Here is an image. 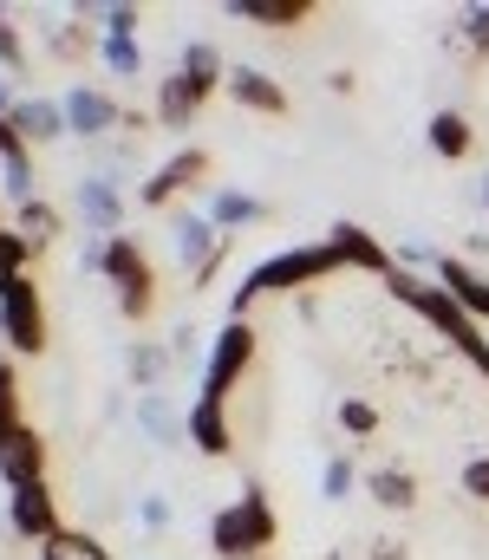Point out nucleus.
<instances>
[{
    "label": "nucleus",
    "instance_id": "1",
    "mask_svg": "<svg viewBox=\"0 0 489 560\" xmlns=\"http://www.w3.org/2000/svg\"><path fill=\"white\" fill-rule=\"evenodd\" d=\"M385 287H392V300H405L418 319H431V326H438V332H444V339H451V346H457V352H464V359H470V365L489 378V339H484V326H477V319H470V313H464L444 287H438V280L411 275V268L398 261V268L385 275Z\"/></svg>",
    "mask_w": 489,
    "mask_h": 560
},
{
    "label": "nucleus",
    "instance_id": "2",
    "mask_svg": "<svg viewBox=\"0 0 489 560\" xmlns=\"http://www.w3.org/2000/svg\"><path fill=\"white\" fill-rule=\"evenodd\" d=\"M275 541H281V522H275V502H268V489L261 482H248L229 509H216V522H209V548L222 560H261L275 555Z\"/></svg>",
    "mask_w": 489,
    "mask_h": 560
},
{
    "label": "nucleus",
    "instance_id": "3",
    "mask_svg": "<svg viewBox=\"0 0 489 560\" xmlns=\"http://www.w3.org/2000/svg\"><path fill=\"white\" fill-rule=\"evenodd\" d=\"M339 275V255L333 248H288V255H275V261H261V268H248V280L229 293V319H248V306L255 300H275V293H294V287H314V280Z\"/></svg>",
    "mask_w": 489,
    "mask_h": 560
},
{
    "label": "nucleus",
    "instance_id": "4",
    "mask_svg": "<svg viewBox=\"0 0 489 560\" xmlns=\"http://www.w3.org/2000/svg\"><path fill=\"white\" fill-rule=\"evenodd\" d=\"M98 275L112 280L125 319H151L158 313V275H151V261H144V248L131 235H105V268Z\"/></svg>",
    "mask_w": 489,
    "mask_h": 560
},
{
    "label": "nucleus",
    "instance_id": "5",
    "mask_svg": "<svg viewBox=\"0 0 489 560\" xmlns=\"http://www.w3.org/2000/svg\"><path fill=\"white\" fill-rule=\"evenodd\" d=\"M0 339L20 359L46 352V300H39L33 275H0Z\"/></svg>",
    "mask_w": 489,
    "mask_h": 560
},
{
    "label": "nucleus",
    "instance_id": "6",
    "mask_svg": "<svg viewBox=\"0 0 489 560\" xmlns=\"http://www.w3.org/2000/svg\"><path fill=\"white\" fill-rule=\"evenodd\" d=\"M248 365H255V326H248V319H229V326L216 332V346H209V365H202V392H196V398L229 405V392L242 385Z\"/></svg>",
    "mask_w": 489,
    "mask_h": 560
},
{
    "label": "nucleus",
    "instance_id": "7",
    "mask_svg": "<svg viewBox=\"0 0 489 560\" xmlns=\"http://www.w3.org/2000/svg\"><path fill=\"white\" fill-rule=\"evenodd\" d=\"M170 242H176V261L189 268V280H196V287H209V280H216V268L229 261V235H222L209 215H189V209H183Z\"/></svg>",
    "mask_w": 489,
    "mask_h": 560
},
{
    "label": "nucleus",
    "instance_id": "8",
    "mask_svg": "<svg viewBox=\"0 0 489 560\" xmlns=\"http://www.w3.org/2000/svg\"><path fill=\"white\" fill-rule=\"evenodd\" d=\"M411 261H424V268H438V287L484 326L489 319V275H477L470 261H457V255H438V248H411Z\"/></svg>",
    "mask_w": 489,
    "mask_h": 560
},
{
    "label": "nucleus",
    "instance_id": "9",
    "mask_svg": "<svg viewBox=\"0 0 489 560\" xmlns=\"http://www.w3.org/2000/svg\"><path fill=\"white\" fill-rule=\"evenodd\" d=\"M7 522H13V535H20V541H53V535H59V502H53L46 476H39V482L7 489Z\"/></svg>",
    "mask_w": 489,
    "mask_h": 560
},
{
    "label": "nucleus",
    "instance_id": "10",
    "mask_svg": "<svg viewBox=\"0 0 489 560\" xmlns=\"http://www.w3.org/2000/svg\"><path fill=\"white\" fill-rule=\"evenodd\" d=\"M59 112H66V131H72V138H105V131H118V125L131 118V112H125L112 92H98V85H72Z\"/></svg>",
    "mask_w": 489,
    "mask_h": 560
},
{
    "label": "nucleus",
    "instance_id": "11",
    "mask_svg": "<svg viewBox=\"0 0 489 560\" xmlns=\"http://www.w3.org/2000/svg\"><path fill=\"white\" fill-rule=\"evenodd\" d=\"M216 85H222V79H202V72H183V66H176V72L158 85V125L163 131H183V125L209 105Z\"/></svg>",
    "mask_w": 489,
    "mask_h": 560
},
{
    "label": "nucleus",
    "instance_id": "12",
    "mask_svg": "<svg viewBox=\"0 0 489 560\" xmlns=\"http://www.w3.org/2000/svg\"><path fill=\"white\" fill-rule=\"evenodd\" d=\"M326 248L339 255V268H359V275H379V280H385L392 268H398V255H392V248H385L379 235H365L359 222H333Z\"/></svg>",
    "mask_w": 489,
    "mask_h": 560
},
{
    "label": "nucleus",
    "instance_id": "13",
    "mask_svg": "<svg viewBox=\"0 0 489 560\" xmlns=\"http://www.w3.org/2000/svg\"><path fill=\"white\" fill-rule=\"evenodd\" d=\"M202 176H209V150H176L170 163L151 170V183L138 189V202H144V209H170V202H176L189 183H202Z\"/></svg>",
    "mask_w": 489,
    "mask_h": 560
},
{
    "label": "nucleus",
    "instance_id": "14",
    "mask_svg": "<svg viewBox=\"0 0 489 560\" xmlns=\"http://www.w3.org/2000/svg\"><path fill=\"white\" fill-rule=\"evenodd\" d=\"M229 98L242 105V112H255V118H288V92H281V79H268V72H255V66H229Z\"/></svg>",
    "mask_w": 489,
    "mask_h": 560
},
{
    "label": "nucleus",
    "instance_id": "15",
    "mask_svg": "<svg viewBox=\"0 0 489 560\" xmlns=\"http://www.w3.org/2000/svg\"><path fill=\"white\" fill-rule=\"evenodd\" d=\"M39 476H46V436H39L33 423H20V430L0 443V482L20 489V482H39Z\"/></svg>",
    "mask_w": 489,
    "mask_h": 560
},
{
    "label": "nucleus",
    "instance_id": "16",
    "mask_svg": "<svg viewBox=\"0 0 489 560\" xmlns=\"http://www.w3.org/2000/svg\"><path fill=\"white\" fill-rule=\"evenodd\" d=\"M72 202H79V215L92 222V235L105 242V235H118V222H125V196H118V183L112 176H85L79 189H72Z\"/></svg>",
    "mask_w": 489,
    "mask_h": 560
},
{
    "label": "nucleus",
    "instance_id": "17",
    "mask_svg": "<svg viewBox=\"0 0 489 560\" xmlns=\"http://www.w3.org/2000/svg\"><path fill=\"white\" fill-rule=\"evenodd\" d=\"M183 430H189V443H196L202 456H229V450H235L229 405H209V398H196V405H189V418H183Z\"/></svg>",
    "mask_w": 489,
    "mask_h": 560
},
{
    "label": "nucleus",
    "instance_id": "18",
    "mask_svg": "<svg viewBox=\"0 0 489 560\" xmlns=\"http://www.w3.org/2000/svg\"><path fill=\"white\" fill-rule=\"evenodd\" d=\"M365 495H372L379 509L405 515V509H418V476H411V469H398V463H385V469H372V476H365Z\"/></svg>",
    "mask_w": 489,
    "mask_h": 560
},
{
    "label": "nucleus",
    "instance_id": "19",
    "mask_svg": "<svg viewBox=\"0 0 489 560\" xmlns=\"http://www.w3.org/2000/svg\"><path fill=\"white\" fill-rule=\"evenodd\" d=\"M13 131L26 143H53V138H66V112L53 98H20L13 105Z\"/></svg>",
    "mask_w": 489,
    "mask_h": 560
},
{
    "label": "nucleus",
    "instance_id": "20",
    "mask_svg": "<svg viewBox=\"0 0 489 560\" xmlns=\"http://www.w3.org/2000/svg\"><path fill=\"white\" fill-rule=\"evenodd\" d=\"M222 13L261 20V26H301V20H314V0H222Z\"/></svg>",
    "mask_w": 489,
    "mask_h": 560
},
{
    "label": "nucleus",
    "instance_id": "21",
    "mask_svg": "<svg viewBox=\"0 0 489 560\" xmlns=\"http://www.w3.org/2000/svg\"><path fill=\"white\" fill-rule=\"evenodd\" d=\"M209 222L229 235V229H248V222H268V202L261 196H248V189H216V202H209Z\"/></svg>",
    "mask_w": 489,
    "mask_h": 560
},
{
    "label": "nucleus",
    "instance_id": "22",
    "mask_svg": "<svg viewBox=\"0 0 489 560\" xmlns=\"http://www.w3.org/2000/svg\"><path fill=\"white\" fill-rule=\"evenodd\" d=\"M125 372H131L138 392H163V378H170V346H151V339L125 346Z\"/></svg>",
    "mask_w": 489,
    "mask_h": 560
},
{
    "label": "nucleus",
    "instance_id": "23",
    "mask_svg": "<svg viewBox=\"0 0 489 560\" xmlns=\"http://www.w3.org/2000/svg\"><path fill=\"white\" fill-rule=\"evenodd\" d=\"M424 138H431V150H438V156L464 163V156H470V143H477V131H470V118H464V112H438Z\"/></svg>",
    "mask_w": 489,
    "mask_h": 560
},
{
    "label": "nucleus",
    "instance_id": "24",
    "mask_svg": "<svg viewBox=\"0 0 489 560\" xmlns=\"http://www.w3.org/2000/svg\"><path fill=\"white\" fill-rule=\"evenodd\" d=\"M39 560H112V548L85 528H59L53 541H39Z\"/></svg>",
    "mask_w": 489,
    "mask_h": 560
},
{
    "label": "nucleus",
    "instance_id": "25",
    "mask_svg": "<svg viewBox=\"0 0 489 560\" xmlns=\"http://www.w3.org/2000/svg\"><path fill=\"white\" fill-rule=\"evenodd\" d=\"M13 229H20V235H26V248L39 255V248H53V242H59V209L33 196V202H20V222H13Z\"/></svg>",
    "mask_w": 489,
    "mask_h": 560
},
{
    "label": "nucleus",
    "instance_id": "26",
    "mask_svg": "<svg viewBox=\"0 0 489 560\" xmlns=\"http://www.w3.org/2000/svg\"><path fill=\"white\" fill-rule=\"evenodd\" d=\"M138 423L151 430V443H176V436H189L183 418L170 411V398H163V392H138Z\"/></svg>",
    "mask_w": 489,
    "mask_h": 560
},
{
    "label": "nucleus",
    "instance_id": "27",
    "mask_svg": "<svg viewBox=\"0 0 489 560\" xmlns=\"http://www.w3.org/2000/svg\"><path fill=\"white\" fill-rule=\"evenodd\" d=\"M46 46H53V59L59 66H79L92 46H105V39H92V26H79V20H59V26H46Z\"/></svg>",
    "mask_w": 489,
    "mask_h": 560
},
{
    "label": "nucleus",
    "instance_id": "28",
    "mask_svg": "<svg viewBox=\"0 0 489 560\" xmlns=\"http://www.w3.org/2000/svg\"><path fill=\"white\" fill-rule=\"evenodd\" d=\"M98 52H105V66H112L118 79H138V72H144V52H138V39H131V33H105V46H98Z\"/></svg>",
    "mask_w": 489,
    "mask_h": 560
},
{
    "label": "nucleus",
    "instance_id": "29",
    "mask_svg": "<svg viewBox=\"0 0 489 560\" xmlns=\"http://www.w3.org/2000/svg\"><path fill=\"white\" fill-rule=\"evenodd\" d=\"M20 430V378H13V365L0 359V443Z\"/></svg>",
    "mask_w": 489,
    "mask_h": 560
},
{
    "label": "nucleus",
    "instance_id": "30",
    "mask_svg": "<svg viewBox=\"0 0 489 560\" xmlns=\"http://www.w3.org/2000/svg\"><path fill=\"white\" fill-rule=\"evenodd\" d=\"M352 482H359V469H352V456L339 450L333 463H326V476H321V489H326V502H346L352 495Z\"/></svg>",
    "mask_w": 489,
    "mask_h": 560
},
{
    "label": "nucleus",
    "instance_id": "31",
    "mask_svg": "<svg viewBox=\"0 0 489 560\" xmlns=\"http://www.w3.org/2000/svg\"><path fill=\"white\" fill-rule=\"evenodd\" d=\"M183 72H202V79H229V66H222V52H216L209 39H196V46H183Z\"/></svg>",
    "mask_w": 489,
    "mask_h": 560
},
{
    "label": "nucleus",
    "instance_id": "32",
    "mask_svg": "<svg viewBox=\"0 0 489 560\" xmlns=\"http://www.w3.org/2000/svg\"><path fill=\"white\" fill-rule=\"evenodd\" d=\"M339 430H346V436H379V411H372L365 398H346V405H339Z\"/></svg>",
    "mask_w": 489,
    "mask_h": 560
},
{
    "label": "nucleus",
    "instance_id": "33",
    "mask_svg": "<svg viewBox=\"0 0 489 560\" xmlns=\"http://www.w3.org/2000/svg\"><path fill=\"white\" fill-rule=\"evenodd\" d=\"M0 72H26V39H20V26L7 20V7H0Z\"/></svg>",
    "mask_w": 489,
    "mask_h": 560
},
{
    "label": "nucleus",
    "instance_id": "34",
    "mask_svg": "<svg viewBox=\"0 0 489 560\" xmlns=\"http://www.w3.org/2000/svg\"><path fill=\"white\" fill-rule=\"evenodd\" d=\"M0 163L7 170H33V143L13 131V118H0Z\"/></svg>",
    "mask_w": 489,
    "mask_h": 560
},
{
    "label": "nucleus",
    "instance_id": "35",
    "mask_svg": "<svg viewBox=\"0 0 489 560\" xmlns=\"http://www.w3.org/2000/svg\"><path fill=\"white\" fill-rule=\"evenodd\" d=\"M26 261H33L26 235L20 229H0V275H26Z\"/></svg>",
    "mask_w": 489,
    "mask_h": 560
},
{
    "label": "nucleus",
    "instance_id": "36",
    "mask_svg": "<svg viewBox=\"0 0 489 560\" xmlns=\"http://www.w3.org/2000/svg\"><path fill=\"white\" fill-rule=\"evenodd\" d=\"M457 33H464V46H470V59H489V7H470Z\"/></svg>",
    "mask_w": 489,
    "mask_h": 560
},
{
    "label": "nucleus",
    "instance_id": "37",
    "mask_svg": "<svg viewBox=\"0 0 489 560\" xmlns=\"http://www.w3.org/2000/svg\"><path fill=\"white\" fill-rule=\"evenodd\" d=\"M457 482H464V495H470V502H489V456H470Z\"/></svg>",
    "mask_w": 489,
    "mask_h": 560
},
{
    "label": "nucleus",
    "instance_id": "38",
    "mask_svg": "<svg viewBox=\"0 0 489 560\" xmlns=\"http://www.w3.org/2000/svg\"><path fill=\"white\" fill-rule=\"evenodd\" d=\"M163 346H170V365H189V359H196V346H202V332H196V326H176Z\"/></svg>",
    "mask_w": 489,
    "mask_h": 560
},
{
    "label": "nucleus",
    "instance_id": "39",
    "mask_svg": "<svg viewBox=\"0 0 489 560\" xmlns=\"http://www.w3.org/2000/svg\"><path fill=\"white\" fill-rule=\"evenodd\" d=\"M98 20H105V33H138V7L125 0V7H98Z\"/></svg>",
    "mask_w": 489,
    "mask_h": 560
},
{
    "label": "nucleus",
    "instance_id": "40",
    "mask_svg": "<svg viewBox=\"0 0 489 560\" xmlns=\"http://www.w3.org/2000/svg\"><path fill=\"white\" fill-rule=\"evenodd\" d=\"M138 515H144V528L158 535L163 522H170V502H163V495H144V502H138Z\"/></svg>",
    "mask_w": 489,
    "mask_h": 560
},
{
    "label": "nucleus",
    "instance_id": "41",
    "mask_svg": "<svg viewBox=\"0 0 489 560\" xmlns=\"http://www.w3.org/2000/svg\"><path fill=\"white\" fill-rule=\"evenodd\" d=\"M365 560H411V548H405V541H392V535H379V541H372V555Z\"/></svg>",
    "mask_w": 489,
    "mask_h": 560
},
{
    "label": "nucleus",
    "instance_id": "42",
    "mask_svg": "<svg viewBox=\"0 0 489 560\" xmlns=\"http://www.w3.org/2000/svg\"><path fill=\"white\" fill-rule=\"evenodd\" d=\"M13 105H20V92H13V85L0 79V118H13Z\"/></svg>",
    "mask_w": 489,
    "mask_h": 560
},
{
    "label": "nucleus",
    "instance_id": "43",
    "mask_svg": "<svg viewBox=\"0 0 489 560\" xmlns=\"http://www.w3.org/2000/svg\"><path fill=\"white\" fill-rule=\"evenodd\" d=\"M0 229H7V222H0Z\"/></svg>",
    "mask_w": 489,
    "mask_h": 560
}]
</instances>
